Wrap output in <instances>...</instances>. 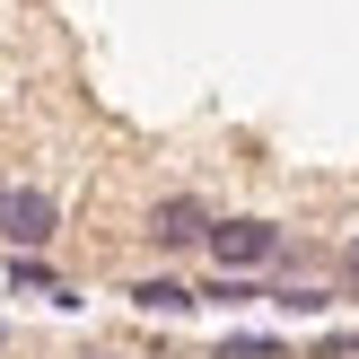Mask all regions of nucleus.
<instances>
[{"label": "nucleus", "mask_w": 359, "mask_h": 359, "mask_svg": "<svg viewBox=\"0 0 359 359\" xmlns=\"http://www.w3.org/2000/svg\"><path fill=\"white\" fill-rule=\"evenodd\" d=\"M202 255L219 263V272L255 280V272H272V263H290V228H280V219H210Z\"/></svg>", "instance_id": "f257e3e1"}, {"label": "nucleus", "mask_w": 359, "mask_h": 359, "mask_svg": "<svg viewBox=\"0 0 359 359\" xmlns=\"http://www.w3.org/2000/svg\"><path fill=\"white\" fill-rule=\"evenodd\" d=\"M62 237V202L44 184H0V245L9 255H44Z\"/></svg>", "instance_id": "f03ea898"}, {"label": "nucleus", "mask_w": 359, "mask_h": 359, "mask_svg": "<svg viewBox=\"0 0 359 359\" xmlns=\"http://www.w3.org/2000/svg\"><path fill=\"white\" fill-rule=\"evenodd\" d=\"M140 237L158 245V255H193V245H210V210L193 202V193H167V202L149 210V228Z\"/></svg>", "instance_id": "7ed1b4c3"}, {"label": "nucleus", "mask_w": 359, "mask_h": 359, "mask_svg": "<svg viewBox=\"0 0 359 359\" xmlns=\"http://www.w3.org/2000/svg\"><path fill=\"white\" fill-rule=\"evenodd\" d=\"M9 290H18V298H53V307H79V298H70V280L53 272L44 255H9Z\"/></svg>", "instance_id": "20e7f679"}, {"label": "nucleus", "mask_w": 359, "mask_h": 359, "mask_svg": "<svg viewBox=\"0 0 359 359\" xmlns=\"http://www.w3.org/2000/svg\"><path fill=\"white\" fill-rule=\"evenodd\" d=\"M132 307H140V316H193V307H202V290H184V280L158 272V280H132Z\"/></svg>", "instance_id": "39448f33"}, {"label": "nucleus", "mask_w": 359, "mask_h": 359, "mask_svg": "<svg viewBox=\"0 0 359 359\" xmlns=\"http://www.w3.org/2000/svg\"><path fill=\"white\" fill-rule=\"evenodd\" d=\"M272 307H280V316H307V325H316V316H333V307H342V290H325V280H298V290H272Z\"/></svg>", "instance_id": "423d86ee"}, {"label": "nucleus", "mask_w": 359, "mask_h": 359, "mask_svg": "<svg viewBox=\"0 0 359 359\" xmlns=\"http://www.w3.org/2000/svg\"><path fill=\"white\" fill-rule=\"evenodd\" d=\"M255 298H272V290H263V280H237V272H219V280L202 290V307H255Z\"/></svg>", "instance_id": "0eeeda50"}, {"label": "nucleus", "mask_w": 359, "mask_h": 359, "mask_svg": "<svg viewBox=\"0 0 359 359\" xmlns=\"http://www.w3.org/2000/svg\"><path fill=\"white\" fill-rule=\"evenodd\" d=\"M219 359H280V342H272V333H228Z\"/></svg>", "instance_id": "6e6552de"}, {"label": "nucleus", "mask_w": 359, "mask_h": 359, "mask_svg": "<svg viewBox=\"0 0 359 359\" xmlns=\"http://www.w3.org/2000/svg\"><path fill=\"white\" fill-rule=\"evenodd\" d=\"M333 263H342V280L359 290V237H351V245H342V255H333Z\"/></svg>", "instance_id": "1a4fd4ad"}, {"label": "nucleus", "mask_w": 359, "mask_h": 359, "mask_svg": "<svg viewBox=\"0 0 359 359\" xmlns=\"http://www.w3.org/2000/svg\"><path fill=\"white\" fill-rule=\"evenodd\" d=\"M351 298H359V290H351Z\"/></svg>", "instance_id": "9d476101"}]
</instances>
